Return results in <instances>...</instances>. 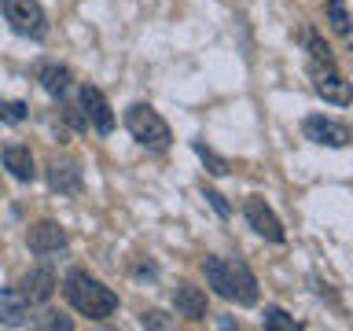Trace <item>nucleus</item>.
Returning a JSON list of instances; mask_svg holds the SVG:
<instances>
[{
  "label": "nucleus",
  "mask_w": 353,
  "mask_h": 331,
  "mask_svg": "<svg viewBox=\"0 0 353 331\" xmlns=\"http://www.w3.org/2000/svg\"><path fill=\"white\" fill-rule=\"evenodd\" d=\"M63 294H66V302H70L81 317H88V320H107L118 309V294L110 291L103 280L88 276L85 269H74L70 276H66Z\"/></svg>",
  "instance_id": "f257e3e1"
},
{
  "label": "nucleus",
  "mask_w": 353,
  "mask_h": 331,
  "mask_svg": "<svg viewBox=\"0 0 353 331\" xmlns=\"http://www.w3.org/2000/svg\"><path fill=\"white\" fill-rule=\"evenodd\" d=\"M125 129L132 132V140L143 143V148H151V151H165V148H170V140H173L165 118L154 107H148V103H132L125 110Z\"/></svg>",
  "instance_id": "f03ea898"
},
{
  "label": "nucleus",
  "mask_w": 353,
  "mask_h": 331,
  "mask_svg": "<svg viewBox=\"0 0 353 331\" xmlns=\"http://www.w3.org/2000/svg\"><path fill=\"white\" fill-rule=\"evenodd\" d=\"M309 77H313V88L316 96H324L327 103H339V107H350L353 103V85L335 70V63H316L309 66Z\"/></svg>",
  "instance_id": "7ed1b4c3"
},
{
  "label": "nucleus",
  "mask_w": 353,
  "mask_h": 331,
  "mask_svg": "<svg viewBox=\"0 0 353 331\" xmlns=\"http://www.w3.org/2000/svg\"><path fill=\"white\" fill-rule=\"evenodd\" d=\"M4 19L22 37H44V11L37 0H4Z\"/></svg>",
  "instance_id": "20e7f679"
},
{
  "label": "nucleus",
  "mask_w": 353,
  "mask_h": 331,
  "mask_svg": "<svg viewBox=\"0 0 353 331\" xmlns=\"http://www.w3.org/2000/svg\"><path fill=\"white\" fill-rule=\"evenodd\" d=\"M302 132H305V140L320 143V148H346V143L353 140L350 129L342 126V121L324 118V114H309V118L302 121Z\"/></svg>",
  "instance_id": "39448f33"
},
{
  "label": "nucleus",
  "mask_w": 353,
  "mask_h": 331,
  "mask_svg": "<svg viewBox=\"0 0 353 331\" xmlns=\"http://www.w3.org/2000/svg\"><path fill=\"white\" fill-rule=\"evenodd\" d=\"M243 214H247V221H250V228L258 232V236H265L269 243H283V225H280V217L269 210V203L265 199H247V206H243Z\"/></svg>",
  "instance_id": "423d86ee"
},
{
  "label": "nucleus",
  "mask_w": 353,
  "mask_h": 331,
  "mask_svg": "<svg viewBox=\"0 0 353 331\" xmlns=\"http://www.w3.org/2000/svg\"><path fill=\"white\" fill-rule=\"evenodd\" d=\"M19 291L26 294V302H30V305L48 302V298L55 294V272L48 269V265H37V269H30L26 276H22Z\"/></svg>",
  "instance_id": "0eeeda50"
},
{
  "label": "nucleus",
  "mask_w": 353,
  "mask_h": 331,
  "mask_svg": "<svg viewBox=\"0 0 353 331\" xmlns=\"http://www.w3.org/2000/svg\"><path fill=\"white\" fill-rule=\"evenodd\" d=\"M81 107H85V118L92 121L99 132H110V129H114V110H110L107 96L99 92L96 85H85V88H81Z\"/></svg>",
  "instance_id": "6e6552de"
},
{
  "label": "nucleus",
  "mask_w": 353,
  "mask_h": 331,
  "mask_svg": "<svg viewBox=\"0 0 353 331\" xmlns=\"http://www.w3.org/2000/svg\"><path fill=\"white\" fill-rule=\"evenodd\" d=\"M26 243H30L33 254H55V250L66 247V232H63L59 221H37V225L30 228Z\"/></svg>",
  "instance_id": "1a4fd4ad"
},
{
  "label": "nucleus",
  "mask_w": 353,
  "mask_h": 331,
  "mask_svg": "<svg viewBox=\"0 0 353 331\" xmlns=\"http://www.w3.org/2000/svg\"><path fill=\"white\" fill-rule=\"evenodd\" d=\"M48 184L59 195H77L81 192V166L66 162V159H52L48 162Z\"/></svg>",
  "instance_id": "9d476101"
},
{
  "label": "nucleus",
  "mask_w": 353,
  "mask_h": 331,
  "mask_svg": "<svg viewBox=\"0 0 353 331\" xmlns=\"http://www.w3.org/2000/svg\"><path fill=\"white\" fill-rule=\"evenodd\" d=\"M26 317H30L26 294H22L19 287H4V291H0V324L22 328V324H26Z\"/></svg>",
  "instance_id": "9b49d317"
},
{
  "label": "nucleus",
  "mask_w": 353,
  "mask_h": 331,
  "mask_svg": "<svg viewBox=\"0 0 353 331\" xmlns=\"http://www.w3.org/2000/svg\"><path fill=\"white\" fill-rule=\"evenodd\" d=\"M173 305H176V313L188 317V320H206V294L192 283H176Z\"/></svg>",
  "instance_id": "f8f14e48"
},
{
  "label": "nucleus",
  "mask_w": 353,
  "mask_h": 331,
  "mask_svg": "<svg viewBox=\"0 0 353 331\" xmlns=\"http://www.w3.org/2000/svg\"><path fill=\"white\" fill-rule=\"evenodd\" d=\"M4 170L15 177V181H22V184H30L33 177H37L33 154H30V148H22V143H8L4 148Z\"/></svg>",
  "instance_id": "ddd939ff"
},
{
  "label": "nucleus",
  "mask_w": 353,
  "mask_h": 331,
  "mask_svg": "<svg viewBox=\"0 0 353 331\" xmlns=\"http://www.w3.org/2000/svg\"><path fill=\"white\" fill-rule=\"evenodd\" d=\"M228 269H232V291H236V302L239 305H254L258 302V280H254V272L247 269V261L232 258Z\"/></svg>",
  "instance_id": "4468645a"
},
{
  "label": "nucleus",
  "mask_w": 353,
  "mask_h": 331,
  "mask_svg": "<svg viewBox=\"0 0 353 331\" xmlns=\"http://www.w3.org/2000/svg\"><path fill=\"white\" fill-rule=\"evenodd\" d=\"M203 272H206V283L214 287V294H221V298H236V291H232V269H228V261H221V258H203Z\"/></svg>",
  "instance_id": "2eb2a0df"
},
{
  "label": "nucleus",
  "mask_w": 353,
  "mask_h": 331,
  "mask_svg": "<svg viewBox=\"0 0 353 331\" xmlns=\"http://www.w3.org/2000/svg\"><path fill=\"white\" fill-rule=\"evenodd\" d=\"M37 77H41V85H44V92H48V96H63L66 88H70V70L59 66V63H44L37 70Z\"/></svg>",
  "instance_id": "dca6fc26"
},
{
  "label": "nucleus",
  "mask_w": 353,
  "mask_h": 331,
  "mask_svg": "<svg viewBox=\"0 0 353 331\" xmlns=\"http://www.w3.org/2000/svg\"><path fill=\"white\" fill-rule=\"evenodd\" d=\"M324 19H327V26L335 30V33H342V37H346L350 33V8H346V0H327L324 4Z\"/></svg>",
  "instance_id": "f3484780"
},
{
  "label": "nucleus",
  "mask_w": 353,
  "mask_h": 331,
  "mask_svg": "<svg viewBox=\"0 0 353 331\" xmlns=\"http://www.w3.org/2000/svg\"><path fill=\"white\" fill-rule=\"evenodd\" d=\"M265 328H269V331H294V328H298V320L287 313V309L269 305V309H265Z\"/></svg>",
  "instance_id": "a211bd4d"
},
{
  "label": "nucleus",
  "mask_w": 353,
  "mask_h": 331,
  "mask_svg": "<svg viewBox=\"0 0 353 331\" xmlns=\"http://www.w3.org/2000/svg\"><path fill=\"white\" fill-rule=\"evenodd\" d=\"M195 154H199V159H203V162L210 166V173H217V177H225V173H228V162L221 159L217 151H210L203 140H195Z\"/></svg>",
  "instance_id": "6ab92c4d"
},
{
  "label": "nucleus",
  "mask_w": 353,
  "mask_h": 331,
  "mask_svg": "<svg viewBox=\"0 0 353 331\" xmlns=\"http://www.w3.org/2000/svg\"><path fill=\"white\" fill-rule=\"evenodd\" d=\"M37 328H48V331H70L74 328V320L70 317H63V313H41V320H37Z\"/></svg>",
  "instance_id": "aec40b11"
},
{
  "label": "nucleus",
  "mask_w": 353,
  "mask_h": 331,
  "mask_svg": "<svg viewBox=\"0 0 353 331\" xmlns=\"http://www.w3.org/2000/svg\"><path fill=\"white\" fill-rule=\"evenodd\" d=\"M26 118V103H0V121H11V126H15V121H22Z\"/></svg>",
  "instance_id": "412c9836"
},
{
  "label": "nucleus",
  "mask_w": 353,
  "mask_h": 331,
  "mask_svg": "<svg viewBox=\"0 0 353 331\" xmlns=\"http://www.w3.org/2000/svg\"><path fill=\"white\" fill-rule=\"evenodd\" d=\"M309 52H313V59H316V63H335V59H331V48L316 37V33L309 37Z\"/></svg>",
  "instance_id": "4be33fe9"
},
{
  "label": "nucleus",
  "mask_w": 353,
  "mask_h": 331,
  "mask_svg": "<svg viewBox=\"0 0 353 331\" xmlns=\"http://www.w3.org/2000/svg\"><path fill=\"white\" fill-rule=\"evenodd\" d=\"M143 328H170L173 320L165 317V313H159V309H154V313H143V320H140Z\"/></svg>",
  "instance_id": "5701e85b"
},
{
  "label": "nucleus",
  "mask_w": 353,
  "mask_h": 331,
  "mask_svg": "<svg viewBox=\"0 0 353 331\" xmlns=\"http://www.w3.org/2000/svg\"><path fill=\"white\" fill-rule=\"evenodd\" d=\"M206 199H210V206H214L221 217H228V214H232V210H228V203H225V195H217V192H210V188H206Z\"/></svg>",
  "instance_id": "b1692460"
}]
</instances>
